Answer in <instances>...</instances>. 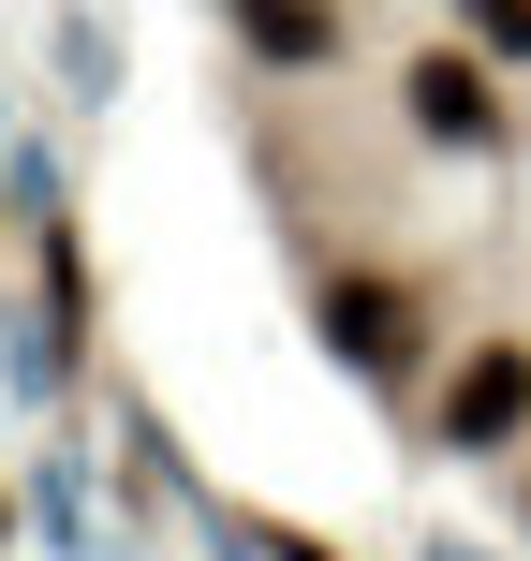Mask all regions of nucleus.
Segmentation results:
<instances>
[{
    "label": "nucleus",
    "instance_id": "1",
    "mask_svg": "<svg viewBox=\"0 0 531 561\" xmlns=\"http://www.w3.org/2000/svg\"><path fill=\"white\" fill-rule=\"evenodd\" d=\"M325 340L369 369V385H399V369L428 355V296H414V280H369V266H339V280H325Z\"/></svg>",
    "mask_w": 531,
    "mask_h": 561
},
{
    "label": "nucleus",
    "instance_id": "6",
    "mask_svg": "<svg viewBox=\"0 0 531 561\" xmlns=\"http://www.w3.org/2000/svg\"><path fill=\"white\" fill-rule=\"evenodd\" d=\"M517 503H531V488H517Z\"/></svg>",
    "mask_w": 531,
    "mask_h": 561
},
{
    "label": "nucleus",
    "instance_id": "2",
    "mask_svg": "<svg viewBox=\"0 0 531 561\" xmlns=\"http://www.w3.org/2000/svg\"><path fill=\"white\" fill-rule=\"evenodd\" d=\"M531 428V340H473L443 385V458H503Z\"/></svg>",
    "mask_w": 531,
    "mask_h": 561
},
{
    "label": "nucleus",
    "instance_id": "4",
    "mask_svg": "<svg viewBox=\"0 0 531 561\" xmlns=\"http://www.w3.org/2000/svg\"><path fill=\"white\" fill-rule=\"evenodd\" d=\"M236 30H252L266 59H296V75H310V59H339V0H236Z\"/></svg>",
    "mask_w": 531,
    "mask_h": 561
},
{
    "label": "nucleus",
    "instance_id": "3",
    "mask_svg": "<svg viewBox=\"0 0 531 561\" xmlns=\"http://www.w3.org/2000/svg\"><path fill=\"white\" fill-rule=\"evenodd\" d=\"M399 104H414V134H428V148H487V134H503L487 45H443V59H414V75H399Z\"/></svg>",
    "mask_w": 531,
    "mask_h": 561
},
{
    "label": "nucleus",
    "instance_id": "5",
    "mask_svg": "<svg viewBox=\"0 0 531 561\" xmlns=\"http://www.w3.org/2000/svg\"><path fill=\"white\" fill-rule=\"evenodd\" d=\"M458 30H473L487 59H531V0H458Z\"/></svg>",
    "mask_w": 531,
    "mask_h": 561
}]
</instances>
